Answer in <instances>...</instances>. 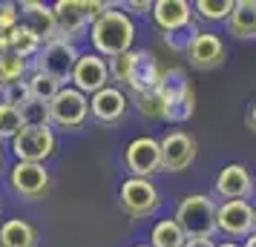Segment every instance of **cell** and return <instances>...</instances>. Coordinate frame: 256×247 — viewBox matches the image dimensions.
Instances as JSON below:
<instances>
[{
	"mask_svg": "<svg viewBox=\"0 0 256 247\" xmlns=\"http://www.w3.org/2000/svg\"><path fill=\"white\" fill-rule=\"evenodd\" d=\"M224 58H228V49H224V43H222V37L213 35V32H198V35L193 37L190 49H187L190 66H193V69H202V72L222 66Z\"/></svg>",
	"mask_w": 256,
	"mask_h": 247,
	"instance_id": "obj_14",
	"label": "cell"
},
{
	"mask_svg": "<svg viewBox=\"0 0 256 247\" xmlns=\"http://www.w3.org/2000/svg\"><path fill=\"white\" fill-rule=\"evenodd\" d=\"M198 35L196 26H190V29H184V32H173V35H164V43L173 49V52H184L190 49V43H193V37Z\"/></svg>",
	"mask_w": 256,
	"mask_h": 247,
	"instance_id": "obj_32",
	"label": "cell"
},
{
	"mask_svg": "<svg viewBox=\"0 0 256 247\" xmlns=\"http://www.w3.org/2000/svg\"><path fill=\"white\" fill-rule=\"evenodd\" d=\"M20 118H24V127H35V130H44L52 124V115H49V104L44 101H26L20 106Z\"/></svg>",
	"mask_w": 256,
	"mask_h": 247,
	"instance_id": "obj_28",
	"label": "cell"
},
{
	"mask_svg": "<svg viewBox=\"0 0 256 247\" xmlns=\"http://www.w3.org/2000/svg\"><path fill=\"white\" fill-rule=\"evenodd\" d=\"M20 14L26 17V26L40 37L44 46L52 43V40H58V20H55L52 6H44L38 0H24L20 3Z\"/></svg>",
	"mask_w": 256,
	"mask_h": 247,
	"instance_id": "obj_19",
	"label": "cell"
},
{
	"mask_svg": "<svg viewBox=\"0 0 256 247\" xmlns=\"http://www.w3.org/2000/svg\"><path fill=\"white\" fill-rule=\"evenodd\" d=\"M26 101H32V92H29V81H18V83H9V86H3V92H0V104H9V106H20Z\"/></svg>",
	"mask_w": 256,
	"mask_h": 247,
	"instance_id": "obj_31",
	"label": "cell"
},
{
	"mask_svg": "<svg viewBox=\"0 0 256 247\" xmlns=\"http://www.w3.org/2000/svg\"><path fill=\"white\" fill-rule=\"evenodd\" d=\"M216 247H239L236 242H224V245H216Z\"/></svg>",
	"mask_w": 256,
	"mask_h": 247,
	"instance_id": "obj_39",
	"label": "cell"
},
{
	"mask_svg": "<svg viewBox=\"0 0 256 247\" xmlns=\"http://www.w3.org/2000/svg\"><path fill=\"white\" fill-rule=\"evenodd\" d=\"M6 52H12V40H9L6 29H0V55H6Z\"/></svg>",
	"mask_w": 256,
	"mask_h": 247,
	"instance_id": "obj_35",
	"label": "cell"
},
{
	"mask_svg": "<svg viewBox=\"0 0 256 247\" xmlns=\"http://www.w3.org/2000/svg\"><path fill=\"white\" fill-rule=\"evenodd\" d=\"M81 58V52L75 49V43L70 40H52L38 52L35 58V72H44L49 78H55L58 83L72 81V72H75V63Z\"/></svg>",
	"mask_w": 256,
	"mask_h": 247,
	"instance_id": "obj_5",
	"label": "cell"
},
{
	"mask_svg": "<svg viewBox=\"0 0 256 247\" xmlns=\"http://www.w3.org/2000/svg\"><path fill=\"white\" fill-rule=\"evenodd\" d=\"M244 247H256V233H250L248 239H244Z\"/></svg>",
	"mask_w": 256,
	"mask_h": 247,
	"instance_id": "obj_38",
	"label": "cell"
},
{
	"mask_svg": "<svg viewBox=\"0 0 256 247\" xmlns=\"http://www.w3.org/2000/svg\"><path fill=\"white\" fill-rule=\"evenodd\" d=\"M26 81H29L32 98H35V101H44V104H52V98L64 89V83H58L55 78H49V75H44V72H32Z\"/></svg>",
	"mask_w": 256,
	"mask_h": 247,
	"instance_id": "obj_24",
	"label": "cell"
},
{
	"mask_svg": "<svg viewBox=\"0 0 256 247\" xmlns=\"http://www.w3.org/2000/svg\"><path fill=\"white\" fill-rule=\"evenodd\" d=\"M158 95L164 101V121L170 124H182L193 115L196 109V95H193V86L187 81L184 69H164L162 83H158Z\"/></svg>",
	"mask_w": 256,
	"mask_h": 247,
	"instance_id": "obj_3",
	"label": "cell"
},
{
	"mask_svg": "<svg viewBox=\"0 0 256 247\" xmlns=\"http://www.w3.org/2000/svg\"><path fill=\"white\" fill-rule=\"evenodd\" d=\"M196 161V141L184 130H173L162 141V170L167 173H182Z\"/></svg>",
	"mask_w": 256,
	"mask_h": 247,
	"instance_id": "obj_12",
	"label": "cell"
},
{
	"mask_svg": "<svg viewBox=\"0 0 256 247\" xmlns=\"http://www.w3.org/2000/svg\"><path fill=\"white\" fill-rule=\"evenodd\" d=\"M20 26V3H0V29L12 32Z\"/></svg>",
	"mask_w": 256,
	"mask_h": 247,
	"instance_id": "obj_33",
	"label": "cell"
},
{
	"mask_svg": "<svg viewBox=\"0 0 256 247\" xmlns=\"http://www.w3.org/2000/svg\"><path fill=\"white\" fill-rule=\"evenodd\" d=\"M162 75H164V69H162V63H158V58L152 55L150 49H138V52H136V63H132V75H130L127 89L132 95L152 92V89H158Z\"/></svg>",
	"mask_w": 256,
	"mask_h": 247,
	"instance_id": "obj_16",
	"label": "cell"
},
{
	"mask_svg": "<svg viewBox=\"0 0 256 247\" xmlns=\"http://www.w3.org/2000/svg\"><path fill=\"white\" fill-rule=\"evenodd\" d=\"M184 247H216V245H213V239H187Z\"/></svg>",
	"mask_w": 256,
	"mask_h": 247,
	"instance_id": "obj_36",
	"label": "cell"
},
{
	"mask_svg": "<svg viewBox=\"0 0 256 247\" xmlns=\"http://www.w3.org/2000/svg\"><path fill=\"white\" fill-rule=\"evenodd\" d=\"M72 86L78 92H84L86 98L106 89L110 86V60L95 55V52L81 55L78 63H75V72H72Z\"/></svg>",
	"mask_w": 256,
	"mask_h": 247,
	"instance_id": "obj_8",
	"label": "cell"
},
{
	"mask_svg": "<svg viewBox=\"0 0 256 247\" xmlns=\"http://www.w3.org/2000/svg\"><path fill=\"white\" fill-rule=\"evenodd\" d=\"M9 187L20 196V199H44L49 193V173L44 164H26V161H18V164L9 170Z\"/></svg>",
	"mask_w": 256,
	"mask_h": 247,
	"instance_id": "obj_11",
	"label": "cell"
},
{
	"mask_svg": "<svg viewBox=\"0 0 256 247\" xmlns=\"http://www.w3.org/2000/svg\"><path fill=\"white\" fill-rule=\"evenodd\" d=\"M216 224L224 236H250L256 227V207L248 201H222L219 213H216Z\"/></svg>",
	"mask_w": 256,
	"mask_h": 247,
	"instance_id": "obj_13",
	"label": "cell"
},
{
	"mask_svg": "<svg viewBox=\"0 0 256 247\" xmlns=\"http://www.w3.org/2000/svg\"><path fill=\"white\" fill-rule=\"evenodd\" d=\"M90 40L95 46V55L101 58H118L132 52V40H136V23L130 20L127 12H118L116 6H110L90 29Z\"/></svg>",
	"mask_w": 256,
	"mask_h": 247,
	"instance_id": "obj_1",
	"label": "cell"
},
{
	"mask_svg": "<svg viewBox=\"0 0 256 247\" xmlns=\"http://www.w3.org/2000/svg\"><path fill=\"white\" fill-rule=\"evenodd\" d=\"M118 204L130 219H144V216H152L158 210L162 196L152 187L150 178H127L118 190Z\"/></svg>",
	"mask_w": 256,
	"mask_h": 247,
	"instance_id": "obj_6",
	"label": "cell"
},
{
	"mask_svg": "<svg viewBox=\"0 0 256 247\" xmlns=\"http://www.w3.org/2000/svg\"><path fill=\"white\" fill-rule=\"evenodd\" d=\"M228 32L239 40L256 37V0H236L233 14L228 20Z\"/></svg>",
	"mask_w": 256,
	"mask_h": 247,
	"instance_id": "obj_20",
	"label": "cell"
},
{
	"mask_svg": "<svg viewBox=\"0 0 256 247\" xmlns=\"http://www.w3.org/2000/svg\"><path fill=\"white\" fill-rule=\"evenodd\" d=\"M254 184L256 181L242 164H228L216 176V196H222L224 201H244L254 193Z\"/></svg>",
	"mask_w": 256,
	"mask_h": 247,
	"instance_id": "obj_17",
	"label": "cell"
},
{
	"mask_svg": "<svg viewBox=\"0 0 256 247\" xmlns=\"http://www.w3.org/2000/svg\"><path fill=\"white\" fill-rule=\"evenodd\" d=\"M0 170H3V147H0Z\"/></svg>",
	"mask_w": 256,
	"mask_h": 247,
	"instance_id": "obj_40",
	"label": "cell"
},
{
	"mask_svg": "<svg viewBox=\"0 0 256 247\" xmlns=\"http://www.w3.org/2000/svg\"><path fill=\"white\" fill-rule=\"evenodd\" d=\"M124 164L132 173V178H150L152 173L162 170V144L150 135L130 141L124 150Z\"/></svg>",
	"mask_w": 256,
	"mask_h": 247,
	"instance_id": "obj_10",
	"label": "cell"
},
{
	"mask_svg": "<svg viewBox=\"0 0 256 247\" xmlns=\"http://www.w3.org/2000/svg\"><path fill=\"white\" fill-rule=\"evenodd\" d=\"M216 213H219V207L210 196H187L184 201H178L173 219L184 230L187 239H210L219 230Z\"/></svg>",
	"mask_w": 256,
	"mask_h": 247,
	"instance_id": "obj_4",
	"label": "cell"
},
{
	"mask_svg": "<svg viewBox=\"0 0 256 247\" xmlns=\"http://www.w3.org/2000/svg\"><path fill=\"white\" fill-rule=\"evenodd\" d=\"M152 20L164 35L184 32L193 26V3L187 0H158L152 3Z\"/></svg>",
	"mask_w": 256,
	"mask_h": 247,
	"instance_id": "obj_15",
	"label": "cell"
},
{
	"mask_svg": "<svg viewBox=\"0 0 256 247\" xmlns=\"http://www.w3.org/2000/svg\"><path fill=\"white\" fill-rule=\"evenodd\" d=\"M12 153L18 161H26V164H44L49 155L55 153V132L44 127V130H35V127H24V132L12 141Z\"/></svg>",
	"mask_w": 256,
	"mask_h": 247,
	"instance_id": "obj_9",
	"label": "cell"
},
{
	"mask_svg": "<svg viewBox=\"0 0 256 247\" xmlns=\"http://www.w3.org/2000/svg\"><path fill=\"white\" fill-rule=\"evenodd\" d=\"M254 199H256V184H254Z\"/></svg>",
	"mask_w": 256,
	"mask_h": 247,
	"instance_id": "obj_41",
	"label": "cell"
},
{
	"mask_svg": "<svg viewBox=\"0 0 256 247\" xmlns=\"http://www.w3.org/2000/svg\"><path fill=\"white\" fill-rule=\"evenodd\" d=\"M0 92H3V86H0Z\"/></svg>",
	"mask_w": 256,
	"mask_h": 247,
	"instance_id": "obj_43",
	"label": "cell"
},
{
	"mask_svg": "<svg viewBox=\"0 0 256 247\" xmlns=\"http://www.w3.org/2000/svg\"><path fill=\"white\" fill-rule=\"evenodd\" d=\"M136 247H150V245H136Z\"/></svg>",
	"mask_w": 256,
	"mask_h": 247,
	"instance_id": "obj_42",
	"label": "cell"
},
{
	"mask_svg": "<svg viewBox=\"0 0 256 247\" xmlns=\"http://www.w3.org/2000/svg\"><path fill=\"white\" fill-rule=\"evenodd\" d=\"M26 66H29V60H24L20 55H14V52L0 55V86H9V83L26 81V78H24Z\"/></svg>",
	"mask_w": 256,
	"mask_h": 247,
	"instance_id": "obj_25",
	"label": "cell"
},
{
	"mask_svg": "<svg viewBox=\"0 0 256 247\" xmlns=\"http://www.w3.org/2000/svg\"><path fill=\"white\" fill-rule=\"evenodd\" d=\"M0 247H38V230L24 219H9L0 227Z\"/></svg>",
	"mask_w": 256,
	"mask_h": 247,
	"instance_id": "obj_21",
	"label": "cell"
},
{
	"mask_svg": "<svg viewBox=\"0 0 256 247\" xmlns=\"http://www.w3.org/2000/svg\"><path fill=\"white\" fill-rule=\"evenodd\" d=\"M49 115H52V124H58L64 130H78V127L86 124V118H90V98L84 92H78L75 86H64L52 98Z\"/></svg>",
	"mask_w": 256,
	"mask_h": 247,
	"instance_id": "obj_7",
	"label": "cell"
},
{
	"mask_svg": "<svg viewBox=\"0 0 256 247\" xmlns=\"http://www.w3.org/2000/svg\"><path fill=\"white\" fill-rule=\"evenodd\" d=\"M112 3H98V0H58L52 6L55 20H58V37L75 43L78 37H84L92 23L110 9Z\"/></svg>",
	"mask_w": 256,
	"mask_h": 247,
	"instance_id": "obj_2",
	"label": "cell"
},
{
	"mask_svg": "<svg viewBox=\"0 0 256 247\" xmlns=\"http://www.w3.org/2000/svg\"><path fill=\"white\" fill-rule=\"evenodd\" d=\"M184 245H187V236L176 224V219H162L150 230V247H184Z\"/></svg>",
	"mask_w": 256,
	"mask_h": 247,
	"instance_id": "obj_22",
	"label": "cell"
},
{
	"mask_svg": "<svg viewBox=\"0 0 256 247\" xmlns=\"http://www.w3.org/2000/svg\"><path fill=\"white\" fill-rule=\"evenodd\" d=\"M132 63H136V52H127V55H118V58L110 60V78H112V83L127 86L130 75H132Z\"/></svg>",
	"mask_w": 256,
	"mask_h": 247,
	"instance_id": "obj_30",
	"label": "cell"
},
{
	"mask_svg": "<svg viewBox=\"0 0 256 247\" xmlns=\"http://www.w3.org/2000/svg\"><path fill=\"white\" fill-rule=\"evenodd\" d=\"M9 40H12V52L14 55H20L24 60H29V58H38V52L44 49V43H40V37L29 29L26 23H20V26H14L12 32H9Z\"/></svg>",
	"mask_w": 256,
	"mask_h": 247,
	"instance_id": "obj_23",
	"label": "cell"
},
{
	"mask_svg": "<svg viewBox=\"0 0 256 247\" xmlns=\"http://www.w3.org/2000/svg\"><path fill=\"white\" fill-rule=\"evenodd\" d=\"M124 6H127V9H132V12H136V14L147 12V9H150V12H152V3H147V0H138V3H136V0H130V3H124Z\"/></svg>",
	"mask_w": 256,
	"mask_h": 247,
	"instance_id": "obj_34",
	"label": "cell"
},
{
	"mask_svg": "<svg viewBox=\"0 0 256 247\" xmlns=\"http://www.w3.org/2000/svg\"><path fill=\"white\" fill-rule=\"evenodd\" d=\"M132 101H136V109H138L141 115H147V118H164V101H162V95H158V89L132 95Z\"/></svg>",
	"mask_w": 256,
	"mask_h": 247,
	"instance_id": "obj_29",
	"label": "cell"
},
{
	"mask_svg": "<svg viewBox=\"0 0 256 247\" xmlns=\"http://www.w3.org/2000/svg\"><path fill=\"white\" fill-rule=\"evenodd\" d=\"M20 132H24L20 109L9 104H0V141H14Z\"/></svg>",
	"mask_w": 256,
	"mask_h": 247,
	"instance_id": "obj_26",
	"label": "cell"
},
{
	"mask_svg": "<svg viewBox=\"0 0 256 247\" xmlns=\"http://www.w3.org/2000/svg\"><path fill=\"white\" fill-rule=\"evenodd\" d=\"M127 106H130L127 95L118 86H106V89H101L98 95L90 98V112L98 124H118L127 115Z\"/></svg>",
	"mask_w": 256,
	"mask_h": 247,
	"instance_id": "obj_18",
	"label": "cell"
},
{
	"mask_svg": "<svg viewBox=\"0 0 256 247\" xmlns=\"http://www.w3.org/2000/svg\"><path fill=\"white\" fill-rule=\"evenodd\" d=\"M233 6H236V0H196L193 3L196 14L204 20H230Z\"/></svg>",
	"mask_w": 256,
	"mask_h": 247,
	"instance_id": "obj_27",
	"label": "cell"
},
{
	"mask_svg": "<svg viewBox=\"0 0 256 247\" xmlns=\"http://www.w3.org/2000/svg\"><path fill=\"white\" fill-rule=\"evenodd\" d=\"M244 124H248V130L256 132V104L250 106V112H248V118H244Z\"/></svg>",
	"mask_w": 256,
	"mask_h": 247,
	"instance_id": "obj_37",
	"label": "cell"
}]
</instances>
